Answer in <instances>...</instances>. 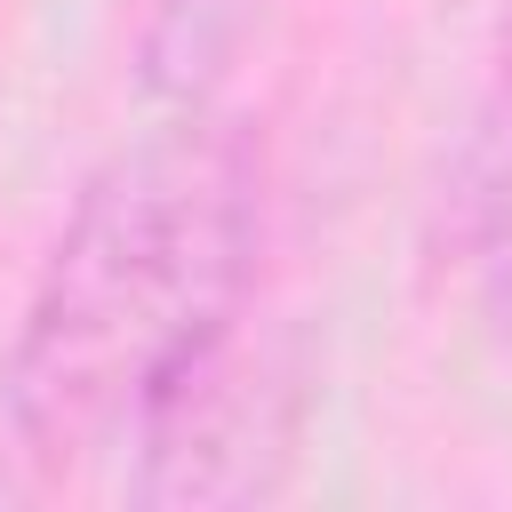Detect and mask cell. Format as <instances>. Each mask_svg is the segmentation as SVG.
I'll return each mask as SVG.
<instances>
[{
  "mask_svg": "<svg viewBox=\"0 0 512 512\" xmlns=\"http://www.w3.org/2000/svg\"><path fill=\"white\" fill-rule=\"evenodd\" d=\"M480 312H488V328H496V344L512 352V232H496L480 256Z\"/></svg>",
  "mask_w": 512,
  "mask_h": 512,
  "instance_id": "cell-5",
  "label": "cell"
},
{
  "mask_svg": "<svg viewBox=\"0 0 512 512\" xmlns=\"http://www.w3.org/2000/svg\"><path fill=\"white\" fill-rule=\"evenodd\" d=\"M304 440V360L288 336H256L232 320L208 352H192L128 424L136 480L128 496L152 512H232L280 496Z\"/></svg>",
  "mask_w": 512,
  "mask_h": 512,
  "instance_id": "cell-2",
  "label": "cell"
},
{
  "mask_svg": "<svg viewBox=\"0 0 512 512\" xmlns=\"http://www.w3.org/2000/svg\"><path fill=\"white\" fill-rule=\"evenodd\" d=\"M264 0H144L136 16V80L152 104H208L240 64Z\"/></svg>",
  "mask_w": 512,
  "mask_h": 512,
  "instance_id": "cell-4",
  "label": "cell"
},
{
  "mask_svg": "<svg viewBox=\"0 0 512 512\" xmlns=\"http://www.w3.org/2000/svg\"><path fill=\"white\" fill-rule=\"evenodd\" d=\"M496 232H512V0L496 16L488 56H480L464 136L448 144L440 184H432V256L472 264Z\"/></svg>",
  "mask_w": 512,
  "mask_h": 512,
  "instance_id": "cell-3",
  "label": "cell"
},
{
  "mask_svg": "<svg viewBox=\"0 0 512 512\" xmlns=\"http://www.w3.org/2000/svg\"><path fill=\"white\" fill-rule=\"evenodd\" d=\"M264 256V136L240 112L168 104L72 200L0 352V424L24 464L72 472L128 440L144 400L248 320Z\"/></svg>",
  "mask_w": 512,
  "mask_h": 512,
  "instance_id": "cell-1",
  "label": "cell"
}]
</instances>
